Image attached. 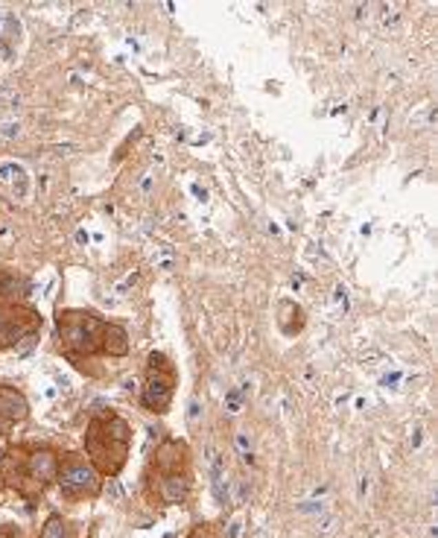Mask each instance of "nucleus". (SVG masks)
Masks as SVG:
<instances>
[{
    "instance_id": "1",
    "label": "nucleus",
    "mask_w": 438,
    "mask_h": 538,
    "mask_svg": "<svg viewBox=\"0 0 438 538\" xmlns=\"http://www.w3.org/2000/svg\"><path fill=\"white\" fill-rule=\"evenodd\" d=\"M105 319L91 310H59L56 313V339L67 354H103V337H105Z\"/></svg>"
},
{
    "instance_id": "2",
    "label": "nucleus",
    "mask_w": 438,
    "mask_h": 538,
    "mask_svg": "<svg viewBox=\"0 0 438 538\" xmlns=\"http://www.w3.org/2000/svg\"><path fill=\"white\" fill-rule=\"evenodd\" d=\"M132 442V427L123 415H117L112 410H105L103 415H96L88 430V448L94 459L100 462L105 471H117L123 466V457Z\"/></svg>"
},
{
    "instance_id": "3",
    "label": "nucleus",
    "mask_w": 438,
    "mask_h": 538,
    "mask_svg": "<svg viewBox=\"0 0 438 538\" xmlns=\"http://www.w3.org/2000/svg\"><path fill=\"white\" fill-rule=\"evenodd\" d=\"M176 366L164 351H152L146 360V383H143V407L149 412H167L176 395Z\"/></svg>"
},
{
    "instance_id": "4",
    "label": "nucleus",
    "mask_w": 438,
    "mask_h": 538,
    "mask_svg": "<svg viewBox=\"0 0 438 538\" xmlns=\"http://www.w3.org/2000/svg\"><path fill=\"white\" fill-rule=\"evenodd\" d=\"M41 328V316L27 301H0V348H12Z\"/></svg>"
},
{
    "instance_id": "5",
    "label": "nucleus",
    "mask_w": 438,
    "mask_h": 538,
    "mask_svg": "<svg viewBox=\"0 0 438 538\" xmlns=\"http://www.w3.org/2000/svg\"><path fill=\"white\" fill-rule=\"evenodd\" d=\"M59 488L67 497H82V495H94L100 488V477H96V468L91 462H85L79 457H67L62 466H59Z\"/></svg>"
},
{
    "instance_id": "6",
    "label": "nucleus",
    "mask_w": 438,
    "mask_h": 538,
    "mask_svg": "<svg viewBox=\"0 0 438 538\" xmlns=\"http://www.w3.org/2000/svg\"><path fill=\"white\" fill-rule=\"evenodd\" d=\"M30 415V404L15 386L0 383V421L3 424H18Z\"/></svg>"
},
{
    "instance_id": "7",
    "label": "nucleus",
    "mask_w": 438,
    "mask_h": 538,
    "mask_svg": "<svg viewBox=\"0 0 438 538\" xmlns=\"http://www.w3.org/2000/svg\"><path fill=\"white\" fill-rule=\"evenodd\" d=\"M190 492V480L185 471H164L161 483H158V495H161L164 504H181Z\"/></svg>"
},
{
    "instance_id": "8",
    "label": "nucleus",
    "mask_w": 438,
    "mask_h": 538,
    "mask_svg": "<svg viewBox=\"0 0 438 538\" xmlns=\"http://www.w3.org/2000/svg\"><path fill=\"white\" fill-rule=\"evenodd\" d=\"M56 474H59V457L53 454V450H47V448L32 450V457H30V477L32 480L39 486H44V483L56 480Z\"/></svg>"
},
{
    "instance_id": "9",
    "label": "nucleus",
    "mask_w": 438,
    "mask_h": 538,
    "mask_svg": "<svg viewBox=\"0 0 438 538\" xmlns=\"http://www.w3.org/2000/svg\"><path fill=\"white\" fill-rule=\"evenodd\" d=\"M103 354H108V357H126V354H129V334H126V328H120L114 322L105 325Z\"/></svg>"
},
{
    "instance_id": "10",
    "label": "nucleus",
    "mask_w": 438,
    "mask_h": 538,
    "mask_svg": "<svg viewBox=\"0 0 438 538\" xmlns=\"http://www.w3.org/2000/svg\"><path fill=\"white\" fill-rule=\"evenodd\" d=\"M30 284L21 275L9 272V269H0V301H23L27 299Z\"/></svg>"
},
{
    "instance_id": "11",
    "label": "nucleus",
    "mask_w": 438,
    "mask_h": 538,
    "mask_svg": "<svg viewBox=\"0 0 438 538\" xmlns=\"http://www.w3.org/2000/svg\"><path fill=\"white\" fill-rule=\"evenodd\" d=\"M39 538H70L67 524L62 521V515H50V518H47V524H44V530H41Z\"/></svg>"
},
{
    "instance_id": "12",
    "label": "nucleus",
    "mask_w": 438,
    "mask_h": 538,
    "mask_svg": "<svg viewBox=\"0 0 438 538\" xmlns=\"http://www.w3.org/2000/svg\"><path fill=\"white\" fill-rule=\"evenodd\" d=\"M237 448H240L242 459H251V448H249V442H246V436H237Z\"/></svg>"
},
{
    "instance_id": "13",
    "label": "nucleus",
    "mask_w": 438,
    "mask_h": 538,
    "mask_svg": "<svg viewBox=\"0 0 438 538\" xmlns=\"http://www.w3.org/2000/svg\"><path fill=\"white\" fill-rule=\"evenodd\" d=\"M193 538H211L208 532H196V535H193Z\"/></svg>"
}]
</instances>
